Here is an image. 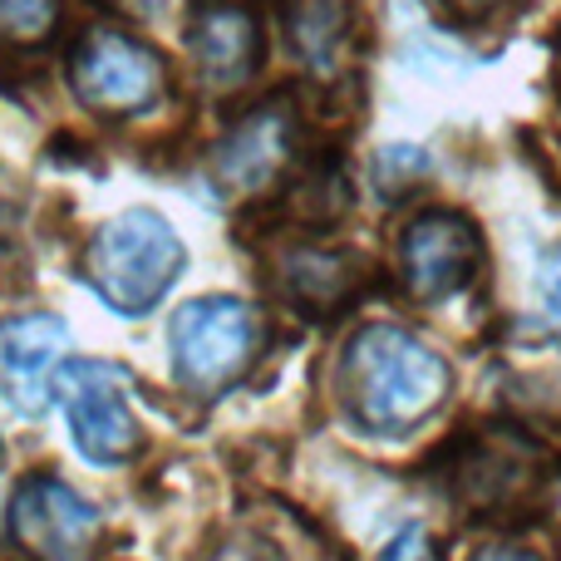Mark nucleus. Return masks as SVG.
Segmentation results:
<instances>
[{
  "label": "nucleus",
  "mask_w": 561,
  "mask_h": 561,
  "mask_svg": "<svg viewBox=\"0 0 561 561\" xmlns=\"http://www.w3.org/2000/svg\"><path fill=\"white\" fill-rule=\"evenodd\" d=\"M340 385L359 424L379 434H404L424 424L448 399V359L399 325H369L350 340Z\"/></svg>",
  "instance_id": "obj_1"
},
{
  "label": "nucleus",
  "mask_w": 561,
  "mask_h": 561,
  "mask_svg": "<svg viewBox=\"0 0 561 561\" xmlns=\"http://www.w3.org/2000/svg\"><path fill=\"white\" fill-rule=\"evenodd\" d=\"M187 266V252L178 232L153 213V207H134L118 213L94 232L84 252V272L94 290L118 310V316H144L168 296V286Z\"/></svg>",
  "instance_id": "obj_2"
},
{
  "label": "nucleus",
  "mask_w": 561,
  "mask_h": 561,
  "mask_svg": "<svg viewBox=\"0 0 561 561\" xmlns=\"http://www.w3.org/2000/svg\"><path fill=\"white\" fill-rule=\"evenodd\" d=\"M256 359V316L237 296L187 300L173 316V365L193 394H222Z\"/></svg>",
  "instance_id": "obj_3"
},
{
  "label": "nucleus",
  "mask_w": 561,
  "mask_h": 561,
  "mask_svg": "<svg viewBox=\"0 0 561 561\" xmlns=\"http://www.w3.org/2000/svg\"><path fill=\"white\" fill-rule=\"evenodd\" d=\"M69 79L75 94L84 99L94 114H144L163 99L168 69L153 45L124 35V30H89L79 39L75 59H69Z\"/></svg>",
  "instance_id": "obj_4"
},
{
  "label": "nucleus",
  "mask_w": 561,
  "mask_h": 561,
  "mask_svg": "<svg viewBox=\"0 0 561 561\" xmlns=\"http://www.w3.org/2000/svg\"><path fill=\"white\" fill-rule=\"evenodd\" d=\"M55 389L65 399L69 434L89 463H128L144 448L134 414H128L124 375L104 359H69L55 375Z\"/></svg>",
  "instance_id": "obj_5"
},
{
  "label": "nucleus",
  "mask_w": 561,
  "mask_h": 561,
  "mask_svg": "<svg viewBox=\"0 0 561 561\" xmlns=\"http://www.w3.org/2000/svg\"><path fill=\"white\" fill-rule=\"evenodd\" d=\"M104 517L59 478L35 473L10 497V533L35 561H84Z\"/></svg>",
  "instance_id": "obj_6"
},
{
  "label": "nucleus",
  "mask_w": 561,
  "mask_h": 561,
  "mask_svg": "<svg viewBox=\"0 0 561 561\" xmlns=\"http://www.w3.org/2000/svg\"><path fill=\"white\" fill-rule=\"evenodd\" d=\"M478 262L483 242L458 213H419L404 227V286L414 300H444L463 290Z\"/></svg>",
  "instance_id": "obj_7"
},
{
  "label": "nucleus",
  "mask_w": 561,
  "mask_h": 561,
  "mask_svg": "<svg viewBox=\"0 0 561 561\" xmlns=\"http://www.w3.org/2000/svg\"><path fill=\"white\" fill-rule=\"evenodd\" d=\"M69 350V325L59 316H10L0 320V389L10 404L39 414L49 389V369Z\"/></svg>",
  "instance_id": "obj_8"
},
{
  "label": "nucleus",
  "mask_w": 561,
  "mask_h": 561,
  "mask_svg": "<svg viewBox=\"0 0 561 561\" xmlns=\"http://www.w3.org/2000/svg\"><path fill=\"white\" fill-rule=\"evenodd\" d=\"M187 49H193V65L207 84L217 89H237L256 75V59H262V35H256V20L242 5H203L187 25Z\"/></svg>",
  "instance_id": "obj_9"
},
{
  "label": "nucleus",
  "mask_w": 561,
  "mask_h": 561,
  "mask_svg": "<svg viewBox=\"0 0 561 561\" xmlns=\"http://www.w3.org/2000/svg\"><path fill=\"white\" fill-rule=\"evenodd\" d=\"M290 144H296V124H290L286 108H276V104L256 108L252 118H242L217 144V158H213L217 183L237 187V193H256V187H266L286 168Z\"/></svg>",
  "instance_id": "obj_10"
},
{
  "label": "nucleus",
  "mask_w": 561,
  "mask_h": 561,
  "mask_svg": "<svg viewBox=\"0 0 561 561\" xmlns=\"http://www.w3.org/2000/svg\"><path fill=\"white\" fill-rule=\"evenodd\" d=\"M355 256L345 252H320V247H296V252L280 256L276 266V280L280 290H286L296 306L316 310V316H325V310L345 306L350 290L359 286V272H355Z\"/></svg>",
  "instance_id": "obj_11"
},
{
  "label": "nucleus",
  "mask_w": 561,
  "mask_h": 561,
  "mask_svg": "<svg viewBox=\"0 0 561 561\" xmlns=\"http://www.w3.org/2000/svg\"><path fill=\"white\" fill-rule=\"evenodd\" d=\"M280 25L290 35V49L316 75H330L340 59V45L350 35V0H286L280 5Z\"/></svg>",
  "instance_id": "obj_12"
},
{
  "label": "nucleus",
  "mask_w": 561,
  "mask_h": 561,
  "mask_svg": "<svg viewBox=\"0 0 561 561\" xmlns=\"http://www.w3.org/2000/svg\"><path fill=\"white\" fill-rule=\"evenodd\" d=\"M59 20V0H0V35L35 45L55 30Z\"/></svg>",
  "instance_id": "obj_13"
},
{
  "label": "nucleus",
  "mask_w": 561,
  "mask_h": 561,
  "mask_svg": "<svg viewBox=\"0 0 561 561\" xmlns=\"http://www.w3.org/2000/svg\"><path fill=\"white\" fill-rule=\"evenodd\" d=\"M379 561H438V552H434V542H428L419 527H409V533H399L394 542L385 547V557Z\"/></svg>",
  "instance_id": "obj_14"
},
{
  "label": "nucleus",
  "mask_w": 561,
  "mask_h": 561,
  "mask_svg": "<svg viewBox=\"0 0 561 561\" xmlns=\"http://www.w3.org/2000/svg\"><path fill=\"white\" fill-rule=\"evenodd\" d=\"M207 561H280V552L276 547H266V542H256V537H237V542L217 547Z\"/></svg>",
  "instance_id": "obj_15"
},
{
  "label": "nucleus",
  "mask_w": 561,
  "mask_h": 561,
  "mask_svg": "<svg viewBox=\"0 0 561 561\" xmlns=\"http://www.w3.org/2000/svg\"><path fill=\"white\" fill-rule=\"evenodd\" d=\"M542 300H547V320H552V325L561 330V252H552L542 262Z\"/></svg>",
  "instance_id": "obj_16"
},
{
  "label": "nucleus",
  "mask_w": 561,
  "mask_h": 561,
  "mask_svg": "<svg viewBox=\"0 0 561 561\" xmlns=\"http://www.w3.org/2000/svg\"><path fill=\"white\" fill-rule=\"evenodd\" d=\"M448 10H454L458 20H478V15H488V10L497 5V0H444Z\"/></svg>",
  "instance_id": "obj_17"
},
{
  "label": "nucleus",
  "mask_w": 561,
  "mask_h": 561,
  "mask_svg": "<svg viewBox=\"0 0 561 561\" xmlns=\"http://www.w3.org/2000/svg\"><path fill=\"white\" fill-rule=\"evenodd\" d=\"M478 561H542L537 552H523V547H483Z\"/></svg>",
  "instance_id": "obj_18"
},
{
  "label": "nucleus",
  "mask_w": 561,
  "mask_h": 561,
  "mask_svg": "<svg viewBox=\"0 0 561 561\" xmlns=\"http://www.w3.org/2000/svg\"><path fill=\"white\" fill-rule=\"evenodd\" d=\"M114 5H124V10H134V15L153 20V15H163V10H168V0H114Z\"/></svg>",
  "instance_id": "obj_19"
},
{
  "label": "nucleus",
  "mask_w": 561,
  "mask_h": 561,
  "mask_svg": "<svg viewBox=\"0 0 561 561\" xmlns=\"http://www.w3.org/2000/svg\"><path fill=\"white\" fill-rule=\"evenodd\" d=\"M0 458H5V444H0Z\"/></svg>",
  "instance_id": "obj_20"
}]
</instances>
